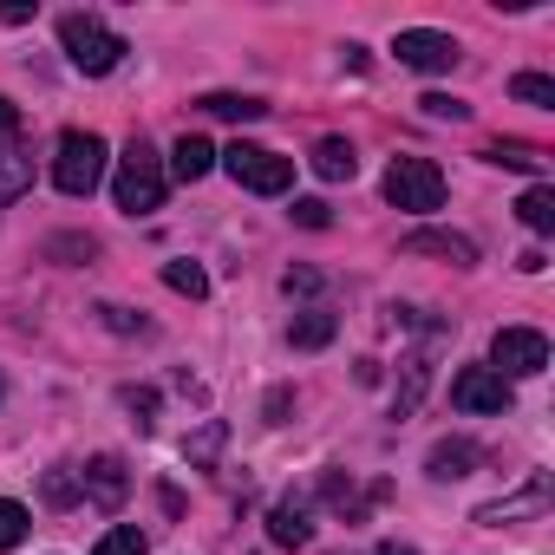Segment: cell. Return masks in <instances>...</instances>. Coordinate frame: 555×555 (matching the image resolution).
<instances>
[{"mask_svg":"<svg viewBox=\"0 0 555 555\" xmlns=\"http://www.w3.org/2000/svg\"><path fill=\"white\" fill-rule=\"evenodd\" d=\"M509 99H522V105H542V112H548V105H555V79H542V73H516V79H509Z\"/></svg>","mask_w":555,"mask_h":555,"instance_id":"24","label":"cell"},{"mask_svg":"<svg viewBox=\"0 0 555 555\" xmlns=\"http://www.w3.org/2000/svg\"><path fill=\"white\" fill-rule=\"evenodd\" d=\"M34 190V151L21 138H0V209Z\"/></svg>","mask_w":555,"mask_h":555,"instance_id":"11","label":"cell"},{"mask_svg":"<svg viewBox=\"0 0 555 555\" xmlns=\"http://www.w3.org/2000/svg\"><path fill=\"white\" fill-rule=\"evenodd\" d=\"M282 288H288V295H314V288H321V274H314V268H288V274H282Z\"/></svg>","mask_w":555,"mask_h":555,"instance_id":"32","label":"cell"},{"mask_svg":"<svg viewBox=\"0 0 555 555\" xmlns=\"http://www.w3.org/2000/svg\"><path fill=\"white\" fill-rule=\"evenodd\" d=\"M196 105H203V112H209V118H235V125H255V118H261V112H268V105H261V99H242V92H203V99H196Z\"/></svg>","mask_w":555,"mask_h":555,"instance_id":"16","label":"cell"},{"mask_svg":"<svg viewBox=\"0 0 555 555\" xmlns=\"http://www.w3.org/2000/svg\"><path fill=\"white\" fill-rule=\"evenodd\" d=\"M392 53H399V66H412V73H451L464 53H457V40L451 34H431V27H405L399 40H392Z\"/></svg>","mask_w":555,"mask_h":555,"instance_id":"7","label":"cell"},{"mask_svg":"<svg viewBox=\"0 0 555 555\" xmlns=\"http://www.w3.org/2000/svg\"><path fill=\"white\" fill-rule=\"evenodd\" d=\"M418 105H425L431 118H451V125H464V118H470V105H464V99H444V92H431V99H418Z\"/></svg>","mask_w":555,"mask_h":555,"instance_id":"28","label":"cell"},{"mask_svg":"<svg viewBox=\"0 0 555 555\" xmlns=\"http://www.w3.org/2000/svg\"><path fill=\"white\" fill-rule=\"evenodd\" d=\"M21 131V105L14 99H0V138H14Z\"/></svg>","mask_w":555,"mask_h":555,"instance_id":"34","label":"cell"},{"mask_svg":"<svg viewBox=\"0 0 555 555\" xmlns=\"http://www.w3.org/2000/svg\"><path fill=\"white\" fill-rule=\"evenodd\" d=\"M222 157V170L242 183V190H255V196H282L288 183H295V157H274L268 144H229V151H216Z\"/></svg>","mask_w":555,"mask_h":555,"instance_id":"3","label":"cell"},{"mask_svg":"<svg viewBox=\"0 0 555 555\" xmlns=\"http://www.w3.org/2000/svg\"><path fill=\"white\" fill-rule=\"evenodd\" d=\"M73 496H79V483H73L66 470H47V503H60V509H66Z\"/></svg>","mask_w":555,"mask_h":555,"instance_id":"31","label":"cell"},{"mask_svg":"<svg viewBox=\"0 0 555 555\" xmlns=\"http://www.w3.org/2000/svg\"><path fill=\"white\" fill-rule=\"evenodd\" d=\"M0 21H8V27H27V21H34V8H27V0H8V8H0Z\"/></svg>","mask_w":555,"mask_h":555,"instance_id":"35","label":"cell"},{"mask_svg":"<svg viewBox=\"0 0 555 555\" xmlns=\"http://www.w3.org/2000/svg\"><path fill=\"white\" fill-rule=\"evenodd\" d=\"M548 503V483H529L522 496H509V503H483L477 509V522H509V516H522V509H542Z\"/></svg>","mask_w":555,"mask_h":555,"instance_id":"19","label":"cell"},{"mask_svg":"<svg viewBox=\"0 0 555 555\" xmlns=\"http://www.w3.org/2000/svg\"><path fill=\"white\" fill-rule=\"evenodd\" d=\"M216 451H222V425H203V431L183 444V457H190V464H216Z\"/></svg>","mask_w":555,"mask_h":555,"instance_id":"27","label":"cell"},{"mask_svg":"<svg viewBox=\"0 0 555 555\" xmlns=\"http://www.w3.org/2000/svg\"><path fill=\"white\" fill-rule=\"evenodd\" d=\"M548 366V340L535 334V327H503L496 340H490V373H503V379H535Z\"/></svg>","mask_w":555,"mask_h":555,"instance_id":"6","label":"cell"},{"mask_svg":"<svg viewBox=\"0 0 555 555\" xmlns=\"http://www.w3.org/2000/svg\"><path fill=\"white\" fill-rule=\"evenodd\" d=\"M334 327H340V321H334L327 308H308V314L288 327V340H295L301 353H314V347H327V340H334Z\"/></svg>","mask_w":555,"mask_h":555,"instance_id":"17","label":"cell"},{"mask_svg":"<svg viewBox=\"0 0 555 555\" xmlns=\"http://www.w3.org/2000/svg\"><path fill=\"white\" fill-rule=\"evenodd\" d=\"M125 490H131L125 457H112V451H105V457H92V464H86V496H92L99 509H118V503H125Z\"/></svg>","mask_w":555,"mask_h":555,"instance_id":"10","label":"cell"},{"mask_svg":"<svg viewBox=\"0 0 555 555\" xmlns=\"http://www.w3.org/2000/svg\"><path fill=\"white\" fill-rule=\"evenodd\" d=\"M386 203H392V209H412V216L444 209V170H438L431 157H392V170H386Z\"/></svg>","mask_w":555,"mask_h":555,"instance_id":"5","label":"cell"},{"mask_svg":"<svg viewBox=\"0 0 555 555\" xmlns=\"http://www.w3.org/2000/svg\"><path fill=\"white\" fill-rule=\"evenodd\" d=\"M295 222H301V229H327V222H334V209H327L321 196H301V203H295Z\"/></svg>","mask_w":555,"mask_h":555,"instance_id":"29","label":"cell"},{"mask_svg":"<svg viewBox=\"0 0 555 555\" xmlns=\"http://www.w3.org/2000/svg\"><path fill=\"white\" fill-rule=\"evenodd\" d=\"M451 405H457V412H509L516 392H509L503 373H490V366H464V373L451 379Z\"/></svg>","mask_w":555,"mask_h":555,"instance_id":"8","label":"cell"},{"mask_svg":"<svg viewBox=\"0 0 555 555\" xmlns=\"http://www.w3.org/2000/svg\"><path fill=\"white\" fill-rule=\"evenodd\" d=\"M99 321H105L112 334H151V321H144V314H131V308H118V301H105V308H99Z\"/></svg>","mask_w":555,"mask_h":555,"instance_id":"26","label":"cell"},{"mask_svg":"<svg viewBox=\"0 0 555 555\" xmlns=\"http://www.w3.org/2000/svg\"><path fill=\"white\" fill-rule=\"evenodd\" d=\"M53 183L66 196H92L105 183V138L99 131H66L53 151Z\"/></svg>","mask_w":555,"mask_h":555,"instance_id":"4","label":"cell"},{"mask_svg":"<svg viewBox=\"0 0 555 555\" xmlns=\"http://www.w3.org/2000/svg\"><path fill=\"white\" fill-rule=\"evenodd\" d=\"M483 157H490V164H509V170H542V151H535V144H516V138L483 144Z\"/></svg>","mask_w":555,"mask_h":555,"instance_id":"22","label":"cell"},{"mask_svg":"<svg viewBox=\"0 0 555 555\" xmlns=\"http://www.w3.org/2000/svg\"><path fill=\"white\" fill-rule=\"evenodd\" d=\"M425 392V360H405V392H399V412H412Z\"/></svg>","mask_w":555,"mask_h":555,"instance_id":"30","label":"cell"},{"mask_svg":"<svg viewBox=\"0 0 555 555\" xmlns=\"http://www.w3.org/2000/svg\"><path fill=\"white\" fill-rule=\"evenodd\" d=\"M164 288H177V295L203 301V295H209V274H203L196 261H164Z\"/></svg>","mask_w":555,"mask_h":555,"instance_id":"21","label":"cell"},{"mask_svg":"<svg viewBox=\"0 0 555 555\" xmlns=\"http://www.w3.org/2000/svg\"><path fill=\"white\" fill-rule=\"evenodd\" d=\"M282 418H288V386H274L268 392V425H282Z\"/></svg>","mask_w":555,"mask_h":555,"instance_id":"33","label":"cell"},{"mask_svg":"<svg viewBox=\"0 0 555 555\" xmlns=\"http://www.w3.org/2000/svg\"><path fill=\"white\" fill-rule=\"evenodd\" d=\"M268 542H274V548H308V542H314V522L301 516V503H274V516H268Z\"/></svg>","mask_w":555,"mask_h":555,"instance_id":"13","label":"cell"},{"mask_svg":"<svg viewBox=\"0 0 555 555\" xmlns=\"http://www.w3.org/2000/svg\"><path fill=\"white\" fill-rule=\"evenodd\" d=\"M470 464H477V444H464V438H444V444H431V457H425V470L431 477H470Z\"/></svg>","mask_w":555,"mask_h":555,"instance_id":"15","label":"cell"},{"mask_svg":"<svg viewBox=\"0 0 555 555\" xmlns=\"http://www.w3.org/2000/svg\"><path fill=\"white\" fill-rule=\"evenodd\" d=\"M144 548H151V535H144L138 522H118L112 535H99V548H92V555H144Z\"/></svg>","mask_w":555,"mask_h":555,"instance_id":"23","label":"cell"},{"mask_svg":"<svg viewBox=\"0 0 555 555\" xmlns=\"http://www.w3.org/2000/svg\"><path fill=\"white\" fill-rule=\"evenodd\" d=\"M27 529H34L27 503H14V496H0V555H8V548H21V542H27Z\"/></svg>","mask_w":555,"mask_h":555,"instance_id":"20","label":"cell"},{"mask_svg":"<svg viewBox=\"0 0 555 555\" xmlns=\"http://www.w3.org/2000/svg\"><path fill=\"white\" fill-rule=\"evenodd\" d=\"M60 47H66V60H73L79 73H92V79H99V73H112V66L131 53V47H125V34H112L99 14H66V21H60Z\"/></svg>","mask_w":555,"mask_h":555,"instance_id":"2","label":"cell"},{"mask_svg":"<svg viewBox=\"0 0 555 555\" xmlns=\"http://www.w3.org/2000/svg\"><path fill=\"white\" fill-rule=\"evenodd\" d=\"M314 170H321L327 183H353L360 157H353V144H347V138H321V144H314Z\"/></svg>","mask_w":555,"mask_h":555,"instance_id":"14","label":"cell"},{"mask_svg":"<svg viewBox=\"0 0 555 555\" xmlns=\"http://www.w3.org/2000/svg\"><path fill=\"white\" fill-rule=\"evenodd\" d=\"M164 190H170L164 157H157L144 138H131V144H125V157H118V177H112L118 209H125V216H151V209H164Z\"/></svg>","mask_w":555,"mask_h":555,"instance_id":"1","label":"cell"},{"mask_svg":"<svg viewBox=\"0 0 555 555\" xmlns=\"http://www.w3.org/2000/svg\"><path fill=\"white\" fill-rule=\"evenodd\" d=\"M209 170H216V144H209V138H196V131H183V138H177V151H170V177L196 183V177H209Z\"/></svg>","mask_w":555,"mask_h":555,"instance_id":"12","label":"cell"},{"mask_svg":"<svg viewBox=\"0 0 555 555\" xmlns=\"http://www.w3.org/2000/svg\"><path fill=\"white\" fill-rule=\"evenodd\" d=\"M405 255H438L451 268H477V242L470 235H451V229H418L405 235Z\"/></svg>","mask_w":555,"mask_h":555,"instance_id":"9","label":"cell"},{"mask_svg":"<svg viewBox=\"0 0 555 555\" xmlns=\"http://www.w3.org/2000/svg\"><path fill=\"white\" fill-rule=\"evenodd\" d=\"M125 412L138 418V431H151L157 425V392L151 386H125Z\"/></svg>","mask_w":555,"mask_h":555,"instance_id":"25","label":"cell"},{"mask_svg":"<svg viewBox=\"0 0 555 555\" xmlns=\"http://www.w3.org/2000/svg\"><path fill=\"white\" fill-rule=\"evenodd\" d=\"M373 555H418V548H405V542H379Z\"/></svg>","mask_w":555,"mask_h":555,"instance_id":"36","label":"cell"},{"mask_svg":"<svg viewBox=\"0 0 555 555\" xmlns=\"http://www.w3.org/2000/svg\"><path fill=\"white\" fill-rule=\"evenodd\" d=\"M516 216L535 229V235H548L555 229V190L548 183H535V190H522V203H516Z\"/></svg>","mask_w":555,"mask_h":555,"instance_id":"18","label":"cell"}]
</instances>
